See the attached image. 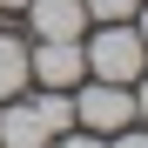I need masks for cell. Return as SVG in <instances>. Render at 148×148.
<instances>
[{
    "label": "cell",
    "instance_id": "obj_1",
    "mask_svg": "<svg viewBox=\"0 0 148 148\" xmlns=\"http://www.w3.org/2000/svg\"><path fill=\"white\" fill-rule=\"evenodd\" d=\"M88 54V67L101 74V81H141V34L135 27H121V20H108L101 34H94V47H81Z\"/></svg>",
    "mask_w": 148,
    "mask_h": 148
},
{
    "label": "cell",
    "instance_id": "obj_2",
    "mask_svg": "<svg viewBox=\"0 0 148 148\" xmlns=\"http://www.w3.org/2000/svg\"><path fill=\"white\" fill-rule=\"evenodd\" d=\"M128 114H135V101H128V88H121V81H94L81 101H74V121H81L88 135H121V128H128Z\"/></svg>",
    "mask_w": 148,
    "mask_h": 148
},
{
    "label": "cell",
    "instance_id": "obj_3",
    "mask_svg": "<svg viewBox=\"0 0 148 148\" xmlns=\"http://www.w3.org/2000/svg\"><path fill=\"white\" fill-rule=\"evenodd\" d=\"M27 74H34V81L67 88V81H81V74H88V54H81L74 40H40V54H27Z\"/></svg>",
    "mask_w": 148,
    "mask_h": 148
},
{
    "label": "cell",
    "instance_id": "obj_4",
    "mask_svg": "<svg viewBox=\"0 0 148 148\" xmlns=\"http://www.w3.org/2000/svg\"><path fill=\"white\" fill-rule=\"evenodd\" d=\"M27 14H34L40 40H81V27H88L81 0H27Z\"/></svg>",
    "mask_w": 148,
    "mask_h": 148
},
{
    "label": "cell",
    "instance_id": "obj_5",
    "mask_svg": "<svg viewBox=\"0 0 148 148\" xmlns=\"http://www.w3.org/2000/svg\"><path fill=\"white\" fill-rule=\"evenodd\" d=\"M47 141H54V128L40 121V108H34V101L0 114V148H47Z\"/></svg>",
    "mask_w": 148,
    "mask_h": 148
},
{
    "label": "cell",
    "instance_id": "obj_6",
    "mask_svg": "<svg viewBox=\"0 0 148 148\" xmlns=\"http://www.w3.org/2000/svg\"><path fill=\"white\" fill-rule=\"evenodd\" d=\"M20 88H27V47L14 34H0V101H14Z\"/></svg>",
    "mask_w": 148,
    "mask_h": 148
},
{
    "label": "cell",
    "instance_id": "obj_7",
    "mask_svg": "<svg viewBox=\"0 0 148 148\" xmlns=\"http://www.w3.org/2000/svg\"><path fill=\"white\" fill-rule=\"evenodd\" d=\"M34 108H40V121H47L54 135H67V128H74V101H67V94H40Z\"/></svg>",
    "mask_w": 148,
    "mask_h": 148
},
{
    "label": "cell",
    "instance_id": "obj_8",
    "mask_svg": "<svg viewBox=\"0 0 148 148\" xmlns=\"http://www.w3.org/2000/svg\"><path fill=\"white\" fill-rule=\"evenodd\" d=\"M81 7H88L94 20H128V14H135V0H81Z\"/></svg>",
    "mask_w": 148,
    "mask_h": 148
},
{
    "label": "cell",
    "instance_id": "obj_9",
    "mask_svg": "<svg viewBox=\"0 0 148 148\" xmlns=\"http://www.w3.org/2000/svg\"><path fill=\"white\" fill-rule=\"evenodd\" d=\"M61 148H101V135H67Z\"/></svg>",
    "mask_w": 148,
    "mask_h": 148
},
{
    "label": "cell",
    "instance_id": "obj_10",
    "mask_svg": "<svg viewBox=\"0 0 148 148\" xmlns=\"http://www.w3.org/2000/svg\"><path fill=\"white\" fill-rule=\"evenodd\" d=\"M114 148H148V135H114Z\"/></svg>",
    "mask_w": 148,
    "mask_h": 148
},
{
    "label": "cell",
    "instance_id": "obj_11",
    "mask_svg": "<svg viewBox=\"0 0 148 148\" xmlns=\"http://www.w3.org/2000/svg\"><path fill=\"white\" fill-rule=\"evenodd\" d=\"M135 34H141V47H148V14H141V27H135Z\"/></svg>",
    "mask_w": 148,
    "mask_h": 148
},
{
    "label": "cell",
    "instance_id": "obj_12",
    "mask_svg": "<svg viewBox=\"0 0 148 148\" xmlns=\"http://www.w3.org/2000/svg\"><path fill=\"white\" fill-rule=\"evenodd\" d=\"M0 7H27V0H0Z\"/></svg>",
    "mask_w": 148,
    "mask_h": 148
},
{
    "label": "cell",
    "instance_id": "obj_13",
    "mask_svg": "<svg viewBox=\"0 0 148 148\" xmlns=\"http://www.w3.org/2000/svg\"><path fill=\"white\" fill-rule=\"evenodd\" d=\"M141 108H148V81H141Z\"/></svg>",
    "mask_w": 148,
    "mask_h": 148
}]
</instances>
